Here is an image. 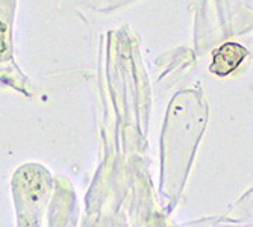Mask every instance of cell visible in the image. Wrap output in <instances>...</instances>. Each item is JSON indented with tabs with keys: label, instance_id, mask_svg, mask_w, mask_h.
Segmentation results:
<instances>
[{
	"label": "cell",
	"instance_id": "1",
	"mask_svg": "<svg viewBox=\"0 0 253 227\" xmlns=\"http://www.w3.org/2000/svg\"><path fill=\"white\" fill-rule=\"evenodd\" d=\"M246 56H247V50L241 44L226 42L214 52L212 64L210 65V72L217 76H226L229 73H232L244 61Z\"/></svg>",
	"mask_w": 253,
	"mask_h": 227
}]
</instances>
